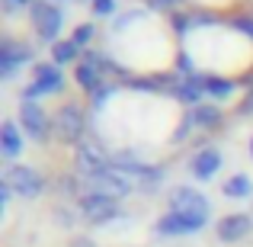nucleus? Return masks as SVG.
<instances>
[{
    "mask_svg": "<svg viewBox=\"0 0 253 247\" xmlns=\"http://www.w3.org/2000/svg\"><path fill=\"white\" fill-rule=\"evenodd\" d=\"M51 129H55V138L61 145H71V148H77V145L86 138V116H84V106L81 103H61L55 112H51Z\"/></svg>",
    "mask_w": 253,
    "mask_h": 247,
    "instance_id": "nucleus-1",
    "label": "nucleus"
},
{
    "mask_svg": "<svg viewBox=\"0 0 253 247\" xmlns=\"http://www.w3.org/2000/svg\"><path fill=\"white\" fill-rule=\"evenodd\" d=\"M29 23H32V32L39 36V42L45 45L61 42L58 36L64 29V6L51 3V0H36V6L29 10Z\"/></svg>",
    "mask_w": 253,
    "mask_h": 247,
    "instance_id": "nucleus-2",
    "label": "nucleus"
},
{
    "mask_svg": "<svg viewBox=\"0 0 253 247\" xmlns=\"http://www.w3.org/2000/svg\"><path fill=\"white\" fill-rule=\"evenodd\" d=\"M167 212H176V215L196 218V222L209 225L211 218V202L205 193H199L196 186H173L167 193Z\"/></svg>",
    "mask_w": 253,
    "mask_h": 247,
    "instance_id": "nucleus-3",
    "label": "nucleus"
},
{
    "mask_svg": "<svg viewBox=\"0 0 253 247\" xmlns=\"http://www.w3.org/2000/svg\"><path fill=\"white\" fill-rule=\"evenodd\" d=\"M103 170H112V154L103 148V142L93 135H86L81 145L74 148V173L84 180L96 177V173Z\"/></svg>",
    "mask_w": 253,
    "mask_h": 247,
    "instance_id": "nucleus-4",
    "label": "nucleus"
},
{
    "mask_svg": "<svg viewBox=\"0 0 253 247\" xmlns=\"http://www.w3.org/2000/svg\"><path fill=\"white\" fill-rule=\"evenodd\" d=\"M61 90H64L61 68H58L55 61H39L36 68H32V81L23 87L19 99H32V103H39L42 97H48V93H61Z\"/></svg>",
    "mask_w": 253,
    "mask_h": 247,
    "instance_id": "nucleus-5",
    "label": "nucleus"
},
{
    "mask_svg": "<svg viewBox=\"0 0 253 247\" xmlns=\"http://www.w3.org/2000/svg\"><path fill=\"white\" fill-rule=\"evenodd\" d=\"M3 183L23 199H39L45 193V186H48V180L29 164H10L3 170Z\"/></svg>",
    "mask_w": 253,
    "mask_h": 247,
    "instance_id": "nucleus-6",
    "label": "nucleus"
},
{
    "mask_svg": "<svg viewBox=\"0 0 253 247\" xmlns=\"http://www.w3.org/2000/svg\"><path fill=\"white\" fill-rule=\"evenodd\" d=\"M19 129L26 138H32L36 145H48V138L55 135L51 129V116L32 99H19Z\"/></svg>",
    "mask_w": 253,
    "mask_h": 247,
    "instance_id": "nucleus-7",
    "label": "nucleus"
},
{
    "mask_svg": "<svg viewBox=\"0 0 253 247\" xmlns=\"http://www.w3.org/2000/svg\"><path fill=\"white\" fill-rule=\"evenodd\" d=\"M84 183H86V193H99V196H109V199H116V202H122V199H128L131 193H135L131 177L119 173L116 167L96 173V177H90V180H84Z\"/></svg>",
    "mask_w": 253,
    "mask_h": 247,
    "instance_id": "nucleus-8",
    "label": "nucleus"
},
{
    "mask_svg": "<svg viewBox=\"0 0 253 247\" xmlns=\"http://www.w3.org/2000/svg\"><path fill=\"white\" fill-rule=\"evenodd\" d=\"M77 209H81V215L90 225H109L112 218L122 215V205L109 196H99V193H84V196L77 199Z\"/></svg>",
    "mask_w": 253,
    "mask_h": 247,
    "instance_id": "nucleus-9",
    "label": "nucleus"
},
{
    "mask_svg": "<svg viewBox=\"0 0 253 247\" xmlns=\"http://www.w3.org/2000/svg\"><path fill=\"white\" fill-rule=\"evenodd\" d=\"M32 58H36V49H32V45L3 36V42H0V77L10 81V77L16 74L19 68H26Z\"/></svg>",
    "mask_w": 253,
    "mask_h": 247,
    "instance_id": "nucleus-10",
    "label": "nucleus"
},
{
    "mask_svg": "<svg viewBox=\"0 0 253 247\" xmlns=\"http://www.w3.org/2000/svg\"><path fill=\"white\" fill-rule=\"evenodd\" d=\"M250 231H253V218L247 212H231V215L218 218V225H215V235L221 244H237L244 238H250Z\"/></svg>",
    "mask_w": 253,
    "mask_h": 247,
    "instance_id": "nucleus-11",
    "label": "nucleus"
},
{
    "mask_svg": "<svg viewBox=\"0 0 253 247\" xmlns=\"http://www.w3.org/2000/svg\"><path fill=\"white\" fill-rule=\"evenodd\" d=\"M221 170V151L215 148V145H202V148H196V154H192L189 161V173L199 180V183H209L215 173Z\"/></svg>",
    "mask_w": 253,
    "mask_h": 247,
    "instance_id": "nucleus-12",
    "label": "nucleus"
},
{
    "mask_svg": "<svg viewBox=\"0 0 253 247\" xmlns=\"http://www.w3.org/2000/svg\"><path fill=\"white\" fill-rule=\"evenodd\" d=\"M202 228H205V222L176 215V212H164V215L157 218V225H154V231L161 238H186V235H199Z\"/></svg>",
    "mask_w": 253,
    "mask_h": 247,
    "instance_id": "nucleus-13",
    "label": "nucleus"
},
{
    "mask_svg": "<svg viewBox=\"0 0 253 247\" xmlns=\"http://www.w3.org/2000/svg\"><path fill=\"white\" fill-rule=\"evenodd\" d=\"M23 129H19L13 119H3V125H0V151H3V157H19V151H23Z\"/></svg>",
    "mask_w": 253,
    "mask_h": 247,
    "instance_id": "nucleus-14",
    "label": "nucleus"
},
{
    "mask_svg": "<svg viewBox=\"0 0 253 247\" xmlns=\"http://www.w3.org/2000/svg\"><path fill=\"white\" fill-rule=\"evenodd\" d=\"M74 81H77V87L90 97L93 90H96L99 84H103V71H99V64L96 61H90V58H84L81 64H74Z\"/></svg>",
    "mask_w": 253,
    "mask_h": 247,
    "instance_id": "nucleus-15",
    "label": "nucleus"
},
{
    "mask_svg": "<svg viewBox=\"0 0 253 247\" xmlns=\"http://www.w3.org/2000/svg\"><path fill=\"white\" fill-rule=\"evenodd\" d=\"M189 116H192V125H196V129H205V132L218 129V125L224 122V112L211 103H202V106H196V109H189Z\"/></svg>",
    "mask_w": 253,
    "mask_h": 247,
    "instance_id": "nucleus-16",
    "label": "nucleus"
},
{
    "mask_svg": "<svg viewBox=\"0 0 253 247\" xmlns=\"http://www.w3.org/2000/svg\"><path fill=\"white\" fill-rule=\"evenodd\" d=\"M221 193L228 199H250L253 196V180L247 173H231V177L221 183Z\"/></svg>",
    "mask_w": 253,
    "mask_h": 247,
    "instance_id": "nucleus-17",
    "label": "nucleus"
},
{
    "mask_svg": "<svg viewBox=\"0 0 253 247\" xmlns=\"http://www.w3.org/2000/svg\"><path fill=\"white\" fill-rule=\"evenodd\" d=\"M81 45L71 42V39H61V42L51 45V61L61 68V64H81Z\"/></svg>",
    "mask_w": 253,
    "mask_h": 247,
    "instance_id": "nucleus-18",
    "label": "nucleus"
},
{
    "mask_svg": "<svg viewBox=\"0 0 253 247\" xmlns=\"http://www.w3.org/2000/svg\"><path fill=\"white\" fill-rule=\"evenodd\" d=\"M237 90V84L231 77H218V74H205V97L211 99H231Z\"/></svg>",
    "mask_w": 253,
    "mask_h": 247,
    "instance_id": "nucleus-19",
    "label": "nucleus"
},
{
    "mask_svg": "<svg viewBox=\"0 0 253 247\" xmlns=\"http://www.w3.org/2000/svg\"><path fill=\"white\" fill-rule=\"evenodd\" d=\"M164 177H167V167H161V164H148V170H144V177L138 180V183H141V190L148 193V196H154V190L164 183Z\"/></svg>",
    "mask_w": 253,
    "mask_h": 247,
    "instance_id": "nucleus-20",
    "label": "nucleus"
},
{
    "mask_svg": "<svg viewBox=\"0 0 253 247\" xmlns=\"http://www.w3.org/2000/svg\"><path fill=\"white\" fill-rule=\"evenodd\" d=\"M112 93H116V84H109V81H103L96 87V90L90 93V109L93 112H103V106L112 99Z\"/></svg>",
    "mask_w": 253,
    "mask_h": 247,
    "instance_id": "nucleus-21",
    "label": "nucleus"
},
{
    "mask_svg": "<svg viewBox=\"0 0 253 247\" xmlns=\"http://www.w3.org/2000/svg\"><path fill=\"white\" fill-rule=\"evenodd\" d=\"M51 218H55L58 228H74V225H77V205H74V209H68V205H55V209H51Z\"/></svg>",
    "mask_w": 253,
    "mask_h": 247,
    "instance_id": "nucleus-22",
    "label": "nucleus"
},
{
    "mask_svg": "<svg viewBox=\"0 0 253 247\" xmlns=\"http://www.w3.org/2000/svg\"><path fill=\"white\" fill-rule=\"evenodd\" d=\"M93 36H96V26H93V23H81V26H74V32H71V42H77L81 49H86V45L93 42Z\"/></svg>",
    "mask_w": 253,
    "mask_h": 247,
    "instance_id": "nucleus-23",
    "label": "nucleus"
},
{
    "mask_svg": "<svg viewBox=\"0 0 253 247\" xmlns=\"http://www.w3.org/2000/svg\"><path fill=\"white\" fill-rule=\"evenodd\" d=\"M228 26H231V29H237V32H244V36L253 42V13H241V16H234Z\"/></svg>",
    "mask_w": 253,
    "mask_h": 247,
    "instance_id": "nucleus-24",
    "label": "nucleus"
},
{
    "mask_svg": "<svg viewBox=\"0 0 253 247\" xmlns=\"http://www.w3.org/2000/svg\"><path fill=\"white\" fill-rule=\"evenodd\" d=\"M32 6H36V0H3V10H6V16H19V13L32 10Z\"/></svg>",
    "mask_w": 253,
    "mask_h": 247,
    "instance_id": "nucleus-25",
    "label": "nucleus"
},
{
    "mask_svg": "<svg viewBox=\"0 0 253 247\" xmlns=\"http://www.w3.org/2000/svg\"><path fill=\"white\" fill-rule=\"evenodd\" d=\"M93 16H99V19H109L112 13H116V0H93Z\"/></svg>",
    "mask_w": 253,
    "mask_h": 247,
    "instance_id": "nucleus-26",
    "label": "nucleus"
},
{
    "mask_svg": "<svg viewBox=\"0 0 253 247\" xmlns=\"http://www.w3.org/2000/svg\"><path fill=\"white\" fill-rule=\"evenodd\" d=\"M176 3H183V0H148V6H154V10H173Z\"/></svg>",
    "mask_w": 253,
    "mask_h": 247,
    "instance_id": "nucleus-27",
    "label": "nucleus"
},
{
    "mask_svg": "<svg viewBox=\"0 0 253 247\" xmlns=\"http://www.w3.org/2000/svg\"><path fill=\"white\" fill-rule=\"evenodd\" d=\"M237 112H241V116H250V112H253V87L247 90V97H244V103H241V109H237Z\"/></svg>",
    "mask_w": 253,
    "mask_h": 247,
    "instance_id": "nucleus-28",
    "label": "nucleus"
},
{
    "mask_svg": "<svg viewBox=\"0 0 253 247\" xmlns=\"http://www.w3.org/2000/svg\"><path fill=\"white\" fill-rule=\"evenodd\" d=\"M68 247H96V241H93V238H86V235H77V238H71Z\"/></svg>",
    "mask_w": 253,
    "mask_h": 247,
    "instance_id": "nucleus-29",
    "label": "nucleus"
},
{
    "mask_svg": "<svg viewBox=\"0 0 253 247\" xmlns=\"http://www.w3.org/2000/svg\"><path fill=\"white\" fill-rule=\"evenodd\" d=\"M10 196H13V190H10V186L3 183V180H0V209H6V202H10Z\"/></svg>",
    "mask_w": 253,
    "mask_h": 247,
    "instance_id": "nucleus-30",
    "label": "nucleus"
},
{
    "mask_svg": "<svg viewBox=\"0 0 253 247\" xmlns=\"http://www.w3.org/2000/svg\"><path fill=\"white\" fill-rule=\"evenodd\" d=\"M250 154H253V138H250Z\"/></svg>",
    "mask_w": 253,
    "mask_h": 247,
    "instance_id": "nucleus-31",
    "label": "nucleus"
},
{
    "mask_svg": "<svg viewBox=\"0 0 253 247\" xmlns=\"http://www.w3.org/2000/svg\"><path fill=\"white\" fill-rule=\"evenodd\" d=\"M51 3H61V0H51Z\"/></svg>",
    "mask_w": 253,
    "mask_h": 247,
    "instance_id": "nucleus-32",
    "label": "nucleus"
},
{
    "mask_svg": "<svg viewBox=\"0 0 253 247\" xmlns=\"http://www.w3.org/2000/svg\"><path fill=\"white\" fill-rule=\"evenodd\" d=\"M250 218H253V209H250Z\"/></svg>",
    "mask_w": 253,
    "mask_h": 247,
    "instance_id": "nucleus-33",
    "label": "nucleus"
},
{
    "mask_svg": "<svg viewBox=\"0 0 253 247\" xmlns=\"http://www.w3.org/2000/svg\"><path fill=\"white\" fill-rule=\"evenodd\" d=\"M90 3H93V0H90Z\"/></svg>",
    "mask_w": 253,
    "mask_h": 247,
    "instance_id": "nucleus-34",
    "label": "nucleus"
}]
</instances>
